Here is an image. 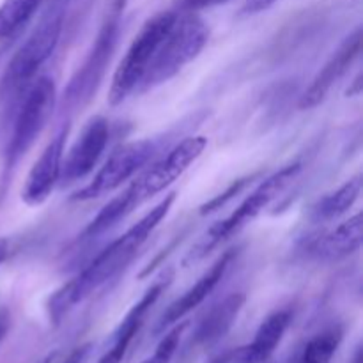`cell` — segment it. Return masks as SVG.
I'll list each match as a JSON object with an SVG mask.
<instances>
[{
  "label": "cell",
  "mask_w": 363,
  "mask_h": 363,
  "mask_svg": "<svg viewBox=\"0 0 363 363\" xmlns=\"http://www.w3.org/2000/svg\"><path fill=\"white\" fill-rule=\"evenodd\" d=\"M174 201H176V194L172 191L167 197H163L151 211L145 213L123 236L106 245L69 282H66L60 289H57L48 298V305H46L50 323L59 326L62 319L78 303L91 298L101 287H105L110 280L119 277L123 269H126L128 264L137 257L140 248L144 247L147 238L155 233L156 227L162 223V220L169 215Z\"/></svg>",
  "instance_id": "6da1fadb"
},
{
  "label": "cell",
  "mask_w": 363,
  "mask_h": 363,
  "mask_svg": "<svg viewBox=\"0 0 363 363\" xmlns=\"http://www.w3.org/2000/svg\"><path fill=\"white\" fill-rule=\"evenodd\" d=\"M38 23L11 57L0 80V117H13L30 85L39 77L62 38L73 0H45Z\"/></svg>",
  "instance_id": "7a4b0ae2"
},
{
  "label": "cell",
  "mask_w": 363,
  "mask_h": 363,
  "mask_svg": "<svg viewBox=\"0 0 363 363\" xmlns=\"http://www.w3.org/2000/svg\"><path fill=\"white\" fill-rule=\"evenodd\" d=\"M57 106V85L48 74L35 78L34 84L23 96L13 116L9 140L4 152L2 177H0V197L6 194L7 184L11 183L13 172L20 165L27 152L34 147L43 130L52 119Z\"/></svg>",
  "instance_id": "3957f363"
},
{
  "label": "cell",
  "mask_w": 363,
  "mask_h": 363,
  "mask_svg": "<svg viewBox=\"0 0 363 363\" xmlns=\"http://www.w3.org/2000/svg\"><path fill=\"white\" fill-rule=\"evenodd\" d=\"M124 6H126V0H112L110 2L91 50L87 52L80 67L74 71L69 84L64 89V112H74V110L82 108L98 92L110 66L113 52L117 48V43H119Z\"/></svg>",
  "instance_id": "277c9868"
},
{
  "label": "cell",
  "mask_w": 363,
  "mask_h": 363,
  "mask_svg": "<svg viewBox=\"0 0 363 363\" xmlns=\"http://www.w3.org/2000/svg\"><path fill=\"white\" fill-rule=\"evenodd\" d=\"M301 172V163L294 162L286 165L284 169H280L279 172L272 174L269 177H266L233 213H230L227 218L220 220L215 225L209 227L206 230L204 236L199 240V243L191 248L190 254L184 259V264H191V262H199L204 257H208L213 250L223 245L225 241H229L230 238L236 236L238 233L245 229L248 223L254 222L277 197L286 191V188L293 183L298 177V174Z\"/></svg>",
  "instance_id": "5b68a950"
},
{
  "label": "cell",
  "mask_w": 363,
  "mask_h": 363,
  "mask_svg": "<svg viewBox=\"0 0 363 363\" xmlns=\"http://www.w3.org/2000/svg\"><path fill=\"white\" fill-rule=\"evenodd\" d=\"M208 41L209 27L199 13L179 11L176 21L156 50L138 94L151 91L176 77L184 66L197 59Z\"/></svg>",
  "instance_id": "8992f818"
},
{
  "label": "cell",
  "mask_w": 363,
  "mask_h": 363,
  "mask_svg": "<svg viewBox=\"0 0 363 363\" xmlns=\"http://www.w3.org/2000/svg\"><path fill=\"white\" fill-rule=\"evenodd\" d=\"M177 14H179L177 9L162 11L142 25L113 73L108 92L110 105L117 106L126 101L131 94H138L149 66L155 59L156 50L174 25Z\"/></svg>",
  "instance_id": "52a82bcc"
},
{
  "label": "cell",
  "mask_w": 363,
  "mask_h": 363,
  "mask_svg": "<svg viewBox=\"0 0 363 363\" xmlns=\"http://www.w3.org/2000/svg\"><path fill=\"white\" fill-rule=\"evenodd\" d=\"M156 149L158 145L151 138L126 142V144L119 145L110 152L106 162L99 167L89 184L80 188L71 199L80 202L94 201V199L105 197V195L119 190L123 184H126L128 181L133 179L138 172L144 170V167L155 158Z\"/></svg>",
  "instance_id": "ba28073f"
},
{
  "label": "cell",
  "mask_w": 363,
  "mask_h": 363,
  "mask_svg": "<svg viewBox=\"0 0 363 363\" xmlns=\"http://www.w3.org/2000/svg\"><path fill=\"white\" fill-rule=\"evenodd\" d=\"M208 147L206 137H188L183 142L170 149L167 156L152 163L145 170H142L131 183L135 184L140 194L142 201H151L155 195L162 194L172 183H176L195 162L202 156L204 149Z\"/></svg>",
  "instance_id": "9c48e42d"
},
{
  "label": "cell",
  "mask_w": 363,
  "mask_h": 363,
  "mask_svg": "<svg viewBox=\"0 0 363 363\" xmlns=\"http://www.w3.org/2000/svg\"><path fill=\"white\" fill-rule=\"evenodd\" d=\"M108 119L103 116L91 117L69 151L64 155L59 183L71 184L87 177L98 167L103 152L108 147Z\"/></svg>",
  "instance_id": "30bf717a"
},
{
  "label": "cell",
  "mask_w": 363,
  "mask_h": 363,
  "mask_svg": "<svg viewBox=\"0 0 363 363\" xmlns=\"http://www.w3.org/2000/svg\"><path fill=\"white\" fill-rule=\"evenodd\" d=\"M67 135H69V123L60 126V130L48 142L45 151L41 152L38 162L28 172L25 186L21 190V199L27 206H32V208L41 206L43 202L48 201L52 191L59 184Z\"/></svg>",
  "instance_id": "8fae6325"
},
{
  "label": "cell",
  "mask_w": 363,
  "mask_h": 363,
  "mask_svg": "<svg viewBox=\"0 0 363 363\" xmlns=\"http://www.w3.org/2000/svg\"><path fill=\"white\" fill-rule=\"evenodd\" d=\"M362 52V27H357L342 43L339 48L332 53L325 66L321 67L315 78L312 80L311 87L303 92L300 99L301 110H311L321 105L328 98L330 91L344 78V74L351 69L354 60L360 57Z\"/></svg>",
  "instance_id": "7c38bea8"
},
{
  "label": "cell",
  "mask_w": 363,
  "mask_h": 363,
  "mask_svg": "<svg viewBox=\"0 0 363 363\" xmlns=\"http://www.w3.org/2000/svg\"><path fill=\"white\" fill-rule=\"evenodd\" d=\"M236 254L238 250L223 252L218 257V261H216L215 264H213L211 268H209L208 272H206L204 275H202L201 279L183 294V296L177 298L174 303H170L169 307L165 308V312L162 314V318L158 319V323H156L155 335L165 333L167 330L172 328L174 325L183 321V319L186 318L191 311H195L199 305L204 303L206 298H208L209 294L216 289V286L223 280V277H225L227 269L230 268V262L236 257Z\"/></svg>",
  "instance_id": "4fadbf2b"
},
{
  "label": "cell",
  "mask_w": 363,
  "mask_h": 363,
  "mask_svg": "<svg viewBox=\"0 0 363 363\" xmlns=\"http://www.w3.org/2000/svg\"><path fill=\"white\" fill-rule=\"evenodd\" d=\"M291 321L293 312L289 308L275 311L261 323L250 344L222 354L213 363H266L282 342Z\"/></svg>",
  "instance_id": "5bb4252c"
},
{
  "label": "cell",
  "mask_w": 363,
  "mask_h": 363,
  "mask_svg": "<svg viewBox=\"0 0 363 363\" xmlns=\"http://www.w3.org/2000/svg\"><path fill=\"white\" fill-rule=\"evenodd\" d=\"M363 216L357 213L335 229L323 233L305 243L303 254L314 261L333 262L357 254L362 247Z\"/></svg>",
  "instance_id": "9a60e30c"
},
{
  "label": "cell",
  "mask_w": 363,
  "mask_h": 363,
  "mask_svg": "<svg viewBox=\"0 0 363 363\" xmlns=\"http://www.w3.org/2000/svg\"><path fill=\"white\" fill-rule=\"evenodd\" d=\"M245 301H247V296L243 293H233L213 305L202 315L197 328H195L194 339H191L194 346L211 347L218 344L234 326Z\"/></svg>",
  "instance_id": "2e32d148"
},
{
  "label": "cell",
  "mask_w": 363,
  "mask_h": 363,
  "mask_svg": "<svg viewBox=\"0 0 363 363\" xmlns=\"http://www.w3.org/2000/svg\"><path fill=\"white\" fill-rule=\"evenodd\" d=\"M142 204H144V201H142V197L138 195L137 188L133 186V183H130V186H128L123 194L116 195L112 201H108L103 206L101 211L92 218V222L89 223L84 229V233L78 236V241H80V243L94 241L96 238L103 236V234L112 230L116 225H119L128 215H131V213L137 208H140Z\"/></svg>",
  "instance_id": "e0dca14e"
},
{
  "label": "cell",
  "mask_w": 363,
  "mask_h": 363,
  "mask_svg": "<svg viewBox=\"0 0 363 363\" xmlns=\"http://www.w3.org/2000/svg\"><path fill=\"white\" fill-rule=\"evenodd\" d=\"M362 176L357 174L354 177H351L350 181L339 186L337 190L330 191L325 197L319 199L311 209V220L315 223H326L332 222V220L339 218L344 213L350 211L354 206V202L358 201L362 194Z\"/></svg>",
  "instance_id": "ac0fdd59"
},
{
  "label": "cell",
  "mask_w": 363,
  "mask_h": 363,
  "mask_svg": "<svg viewBox=\"0 0 363 363\" xmlns=\"http://www.w3.org/2000/svg\"><path fill=\"white\" fill-rule=\"evenodd\" d=\"M344 330L342 326L335 325L323 330L321 333L312 337L307 344L294 354L289 363H332L333 357L339 351L342 342Z\"/></svg>",
  "instance_id": "d6986e66"
},
{
  "label": "cell",
  "mask_w": 363,
  "mask_h": 363,
  "mask_svg": "<svg viewBox=\"0 0 363 363\" xmlns=\"http://www.w3.org/2000/svg\"><path fill=\"white\" fill-rule=\"evenodd\" d=\"M45 0H2L0 4V41L16 35L32 20Z\"/></svg>",
  "instance_id": "ffe728a7"
},
{
  "label": "cell",
  "mask_w": 363,
  "mask_h": 363,
  "mask_svg": "<svg viewBox=\"0 0 363 363\" xmlns=\"http://www.w3.org/2000/svg\"><path fill=\"white\" fill-rule=\"evenodd\" d=\"M188 328V323H177L172 328L167 330L165 333H162L163 339L160 340V344L156 346L155 353L149 358H145L142 363H170L172 362L174 354H176L177 347L181 344V337H183L184 330Z\"/></svg>",
  "instance_id": "44dd1931"
},
{
  "label": "cell",
  "mask_w": 363,
  "mask_h": 363,
  "mask_svg": "<svg viewBox=\"0 0 363 363\" xmlns=\"http://www.w3.org/2000/svg\"><path fill=\"white\" fill-rule=\"evenodd\" d=\"M247 184H248V179H240V181H236V183H234L233 186H230L229 190L225 191V194L218 195V197L213 199L211 202H208V204H206V206H202V208H201V215H208V213L216 211V209H220L223 204H225L227 201H229V199H233L234 195L240 194V191L243 190V188L247 186Z\"/></svg>",
  "instance_id": "7402d4cb"
},
{
  "label": "cell",
  "mask_w": 363,
  "mask_h": 363,
  "mask_svg": "<svg viewBox=\"0 0 363 363\" xmlns=\"http://www.w3.org/2000/svg\"><path fill=\"white\" fill-rule=\"evenodd\" d=\"M230 0H177V11H188V13H199L202 9L227 4Z\"/></svg>",
  "instance_id": "603a6c76"
},
{
  "label": "cell",
  "mask_w": 363,
  "mask_h": 363,
  "mask_svg": "<svg viewBox=\"0 0 363 363\" xmlns=\"http://www.w3.org/2000/svg\"><path fill=\"white\" fill-rule=\"evenodd\" d=\"M91 353H92V344L91 342L82 344V346L74 347L62 363H85L89 360V357H91Z\"/></svg>",
  "instance_id": "cb8c5ba5"
},
{
  "label": "cell",
  "mask_w": 363,
  "mask_h": 363,
  "mask_svg": "<svg viewBox=\"0 0 363 363\" xmlns=\"http://www.w3.org/2000/svg\"><path fill=\"white\" fill-rule=\"evenodd\" d=\"M277 0H245L243 7H241V13L243 14H257V13H262V11L269 9V7L275 4Z\"/></svg>",
  "instance_id": "d4e9b609"
},
{
  "label": "cell",
  "mask_w": 363,
  "mask_h": 363,
  "mask_svg": "<svg viewBox=\"0 0 363 363\" xmlns=\"http://www.w3.org/2000/svg\"><path fill=\"white\" fill-rule=\"evenodd\" d=\"M9 312H7L6 308H0V344L4 342L7 332H9Z\"/></svg>",
  "instance_id": "484cf974"
},
{
  "label": "cell",
  "mask_w": 363,
  "mask_h": 363,
  "mask_svg": "<svg viewBox=\"0 0 363 363\" xmlns=\"http://www.w3.org/2000/svg\"><path fill=\"white\" fill-rule=\"evenodd\" d=\"M7 254H9V241L6 238H0V266L6 261Z\"/></svg>",
  "instance_id": "4316f807"
},
{
  "label": "cell",
  "mask_w": 363,
  "mask_h": 363,
  "mask_svg": "<svg viewBox=\"0 0 363 363\" xmlns=\"http://www.w3.org/2000/svg\"><path fill=\"white\" fill-rule=\"evenodd\" d=\"M53 358H55V353L48 354V357H46V358H43V360L39 362V363H52V362H53Z\"/></svg>",
  "instance_id": "83f0119b"
},
{
  "label": "cell",
  "mask_w": 363,
  "mask_h": 363,
  "mask_svg": "<svg viewBox=\"0 0 363 363\" xmlns=\"http://www.w3.org/2000/svg\"><path fill=\"white\" fill-rule=\"evenodd\" d=\"M266 363H268V362H266Z\"/></svg>",
  "instance_id": "f1b7e54d"
}]
</instances>
